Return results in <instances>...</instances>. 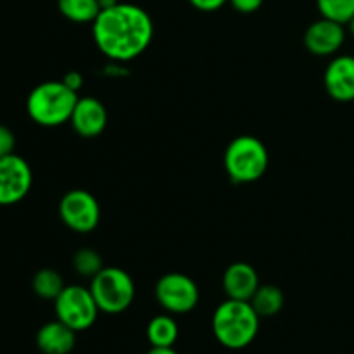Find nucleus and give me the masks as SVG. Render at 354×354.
<instances>
[{
	"instance_id": "b1692460",
	"label": "nucleus",
	"mask_w": 354,
	"mask_h": 354,
	"mask_svg": "<svg viewBox=\"0 0 354 354\" xmlns=\"http://www.w3.org/2000/svg\"><path fill=\"white\" fill-rule=\"evenodd\" d=\"M62 82H64L66 86H69V88L76 93L83 88V75L78 71H68L64 75V78H62Z\"/></svg>"
},
{
	"instance_id": "20e7f679",
	"label": "nucleus",
	"mask_w": 354,
	"mask_h": 354,
	"mask_svg": "<svg viewBox=\"0 0 354 354\" xmlns=\"http://www.w3.org/2000/svg\"><path fill=\"white\" fill-rule=\"evenodd\" d=\"M223 162L234 183L258 182L268 169V149L254 135H239L228 144Z\"/></svg>"
},
{
	"instance_id": "6e6552de",
	"label": "nucleus",
	"mask_w": 354,
	"mask_h": 354,
	"mask_svg": "<svg viewBox=\"0 0 354 354\" xmlns=\"http://www.w3.org/2000/svg\"><path fill=\"white\" fill-rule=\"evenodd\" d=\"M156 299L168 313L185 315L199 303V287L185 273H166L156 283Z\"/></svg>"
},
{
	"instance_id": "5701e85b",
	"label": "nucleus",
	"mask_w": 354,
	"mask_h": 354,
	"mask_svg": "<svg viewBox=\"0 0 354 354\" xmlns=\"http://www.w3.org/2000/svg\"><path fill=\"white\" fill-rule=\"evenodd\" d=\"M190 6L196 7L197 10L203 12H214V10L221 9L228 0H189Z\"/></svg>"
},
{
	"instance_id": "412c9836",
	"label": "nucleus",
	"mask_w": 354,
	"mask_h": 354,
	"mask_svg": "<svg viewBox=\"0 0 354 354\" xmlns=\"http://www.w3.org/2000/svg\"><path fill=\"white\" fill-rule=\"evenodd\" d=\"M14 149H16L14 131L9 127H6V124H0V158L14 154Z\"/></svg>"
},
{
	"instance_id": "2eb2a0df",
	"label": "nucleus",
	"mask_w": 354,
	"mask_h": 354,
	"mask_svg": "<svg viewBox=\"0 0 354 354\" xmlns=\"http://www.w3.org/2000/svg\"><path fill=\"white\" fill-rule=\"evenodd\" d=\"M145 334L151 348H173L178 341L180 328L171 315H158L149 322Z\"/></svg>"
},
{
	"instance_id": "0eeeda50",
	"label": "nucleus",
	"mask_w": 354,
	"mask_h": 354,
	"mask_svg": "<svg viewBox=\"0 0 354 354\" xmlns=\"http://www.w3.org/2000/svg\"><path fill=\"white\" fill-rule=\"evenodd\" d=\"M59 216L69 230L76 234H90L100 221L99 201L88 190H69L59 203Z\"/></svg>"
},
{
	"instance_id": "dca6fc26",
	"label": "nucleus",
	"mask_w": 354,
	"mask_h": 354,
	"mask_svg": "<svg viewBox=\"0 0 354 354\" xmlns=\"http://www.w3.org/2000/svg\"><path fill=\"white\" fill-rule=\"evenodd\" d=\"M249 303L254 308L256 313L259 315V318H270L282 311L283 304H286V296H283L280 287L265 283V286L258 287V290H256Z\"/></svg>"
},
{
	"instance_id": "f03ea898",
	"label": "nucleus",
	"mask_w": 354,
	"mask_h": 354,
	"mask_svg": "<svg viewBox=\"0 0 354 354\" xmlns=\"http://www.w3.org/2000/svg\"><path fill=\"white\" fill-rule=\"evenodd\" d=\"M259 315L249 301L227 299L214 310L211 328L223 348L244 349L259 332Z\"/></svg>"
},
{
	"instance_id": "1a4fd4ad",
	"label": "nucleus",
	"mask_w": 354,
	"mask_h": 354,
	"mask_svg": "<svg viewBox=\"0 0 354 354\" xmlns=\"http://www.w3.org/2000/svg\"><path fill=\"white\" fill-rule=\"evenodd\" d=\"M33 173L26 159L17 154L0 158V206L21 203L30 194Z\"/></svg>"
},
{
	"instance_id": "9d476101",
	"label": "nucleus",
	"mask_w": 354,
	"mask_h": 354,
	"mask_svg": "<svg viewBox=\"0 0 354 354\" xmlns=\"http://www.w3.org/2000/svg\"><path fill=\"white\" fill-rule=\"evenodd\" d=\"M346 40L344 24L320 17L308 26L304 33V47L318 57H328L341 50Z\"/></svg>"
},
{
	"instance_id": "f257e3e1",
	"label": "nucleus",
	"mask_w": 354,
	"mask_h": 354,
	"mask_svg": "<svg viewBox=\"0 0 354 354\" xmlns=\"http://www.w3.org/2000/svg\"><path fill=\"white\" fill-rule=\"evenodd\" d=\"M97 48L113 62H130L144 54L154 37L151 14L135 3L102 9L92 23Z\"/></svg>"
},
{
	"instance_id": "393cba45",
	"label": "nucleus",
	"mask_w": 354,
	"mask_h": 354,
	"mask_svg": "<svg viewBox=\"0 0 354 354\" xmlns=\"http://www.w3.org/2000/svg\"><path fill=\"white\" fill-rule=\"evenodd\" d=\"M147 354H178L175 348H151Z\"/></svg>"
},
{
	"instance_id": "bb28decb",
	"label": "nucleus",
	"mask_w": 354,
	"mask_h": 354,
	"mask_svg": "<svg viewBox=\"0 0 354 354\" xmlns=\"http://www.w3.org/2000/svg\"><path fill=\"white\" fill-rule=\"evenodd\" d=\"M346 26H348L349 33H351V35H353V37H354V16L351 17V19H349V23H348V24H346Z\"/></svg>"
},
{
	"instance_id": "4be33fe9",
	"label": "nucleus",
	"mask_w": 354,
	"mask_h": 354,
	"mask_svg": "<svg viewBox=\"0 0 354 354\" xmlns=\"http://www.w3.org/2000/svg\"><path fill=\"white\" fill-rule=\"evenodd\" d=\"M232 7L241 14H252L261 9L265 0H228Z\"/></svg>"
},
{
	"instance_id": "6ab92c4d",
	"label": "nucleus",
	"mask_w": 354,
	"mask_h": 354,
	"mask_svg": "<svg viewBox=\"0 0 354 354\" xmlns=\"http://www.w3.org/2000/svg\"><path fill=\"white\" fill-rule=\"evenodd\" d=\"M317 7L322 17L344 26L354 16V0H317Z\"/></svg>"
},
{
	"instance_id": "f3484780",
	"label": "nucleus",
	"mask_w": 354,
	"mask_h": 354,
	"mask_svg": "<svg viewBox=\"0 0 354 354\" xmlns=\"http://www.w3.org/2000/svg\"><path fill=\"white\" fill-rule=\"evenodd\" d=\"M59 12L73 23H93L99 16V0H57Z\"/></svg>"
},
{
	"instance_id": "39448f33",
	"label": "nucleus",
	"mask_w": 354,
	"mask_h": 354,
	"mask_svg": "<svg viewBox=\"0 0 354 354\" xmlns=\"http://www.w3.org/2000/svg\"><path fill=\"white\" fill-rule=\"evenodd\" d=\"M90 290L102 313L120 315L135 299V282L130 273L118 266H104L90 282Z\"/></svg>"
},
{
	"instance_id": "ddd939ff",
	"label": "nucleus",
	"mask_w": 354,
	"mask_h": 354,
	"mask_svg": "<svg viewBox=\"0 0 354 354\" xmlns=\"http://www.w3.org/2000/svg\"><path fill=\"white\" fill-rule=\"evenodd\" d=\"M259 283L258 272L254 266L245 261L232 263L223 273V290L228 299L251 301L254 292L258 290Z\"/></svg>"
},
{
	"instance_id": "aec40b11",
	"label": "nucleus",
	"mask_w": 354,
	"mask_h": 354,
	"mask_svg": "<svg viewBox=\"0 0 354 354\" xmlns=\"http://www.w3.org/2000/svg\"><path fill=\"white\" fill-rule=\"evenodd\" d=\"M73 266H75L78 275L92 280L104 268V263L99 252L93 251V249H80V251L75 252Z\"/></svg>"
},
{
	"instance_id": "423d86ee",
	"label": "nucleus",
	"mask_w": 354,
	"mask_h": 354,
	"mask_svg": "<svg viewBox=\"0 0 354 354\" xmlns=\"http://www.w3.org/2000/svg\"><path fill=\"white\" fill-rule=\"evenodd\" d=\"M54 310L57 320H61L75 332L88 330L100 313L90 287L86 289L76 283L66 286L62 289V292L55 297Z\"/></svg>"
},
{
	"instance_id": "4468645a",
	"label": "nucleus",
	"mask_w": 354,
	"mask_h": 354,
	"mask_svg": "<svg viewBox=\"0 0 354 354\" xmlns=\"http://www.w3.org/2000/svg\"><path fill=\"white\" fill-rule=\"evenodd\" d=\"M76 332L55 318L37 332V348L44 354H69L75 349Z\"/></svg>"
},
{
	"instance_id": "7ed1b4c3",
	"label": "nucleus",
	"mask_w": 354,
	"mask_h": 354,
	"mask_svg": "<svg viewBox=\"0 0 354 354\" xmlns=\"http://www.w3.org/2000/svg\"><path fill=\"white\" fill-rule=\"evenodd\" d=\"M78 93L64 82H44L35 86L26 99V111L31 121L45 128H55L71 120L78 102Z\"/></svg>"
},
{
	"instance_id": "a211bd4d",
	"label": "nucleus",
	"mask_w": 354,
	"mask_h": 354,
	"mask_svg": "<svg viewBox=\"0 0 354 354\" xmlns=\"http://www.w3.org/2000/svg\"><path fill=\"white\" fill-rule=\"evenodd\" d=\"M31 287H33V292L41 299L55 301V297L62 292L66 286L57 270L41 268L35 273L33 280H31Z\"/></svg>"
},
{
	"instance_id": "a878e982",
	"label": "nucleus",
	"mask_w": 354,
	"mask_h": 354,
	"mask_svg": "<svg viewBox=\"0 0 354 354\" xmlns=\"http://www.w3.org/2000/svg\"><path fill=\"white\" fill-rule=\"evenodd\" d=\"M99 3H100V9H109V7L120 3V0H99Z\"/></svg>"
},
{
	"instance_id": "9b49d317",
	"label": "nucleus",
	"mask_w": 354,
	"mask_h": 354,
	"mask_svg": "<svg viewBox=\"0 0 354 354\" xmlns=\"http://www.w3.org/2000/svg\"><path fill=\"white\" fill-rule=\"evenodd\" d=\"M69 123L80 137L95 138L106 130L107 109L95 97H80Z\"/></svg>"
},
{
	"instance_id": "f8f14e48",
	"label": "nucleus",
	"mask_w": 354,
	"mask_h": 354,
	"mask_svg": "<svg viewBox=\"0 0 354 354\" xmlns=\"http://www.w3.org/2000/svg\"><path fill=\"white\" fill-rule=\"evenodd\" d=\"M324 85L328 95L337 102L354 100V55H337L327 66Z\"/></svg>"
}]
</instances>
